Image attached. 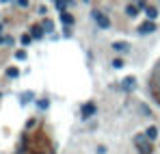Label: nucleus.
<instances>
[{
	"instance_id": "10",
	"label": "nucleus",
	"mask_w": 160,
	"mask_h": 154,
	"mask_svg": "<svg viewBox=\"0 0 160 154\" xmlns=\"http://www.w3.org/2000/svg\"><path fill=\"white\" fill-rule=\"evenodd\" d=\"M125 13H128L130 18H136V15H139V7H136V4H128V7H125Z\"/></svg>"
},
{
	"instance_id": "5",
	"label": "nucleus",
	"mask_w": 160,
	"mask_h": 154,
	"mask_svg": "<svg viewBox=\"0 0 160 154\" xmlns=\"http://www.w3.org/2000/svg\"><path fill=\"white\" fill-rule=\"evenodd\" d=\"M154 31H156V22L154 20H147V22H143V24L139 26L141 35H147V33H154Z\"/></svg>"
},
{
	"instance_id": "14",
	"label": "nucleus",
	"mask_w": 160,
	"mask_h": 154,
	"mask_svg": "<svg viewBox=\"0 0 160 154\" xmlns=\"http://www.w3.org/2000/svg\"><path fill=\"white\" fill-rule=\"evenodd\" d=\"M61 18H63V22H65V24H74V18H71V13H65V11H63V15H61Z\"/></svg>"
},
{
	"instance_id": "24",
	"label": "nucleus",
	"mask_w": 160,
	"mask_h": 154,
	"mask_svg": "<svg viewBox=\"0 0 160 154\" xmlns=\"http://www.w3.org/2000/svg\"><path fill=\"white\" fill-rule=\"evenodd\" d=\"M2 2H9V0H2Z\"/></svg>"
},
{
	"instance_id": "4",
	"label": "nucleus",
	"mask_w": 160,
	"mask_h": 154,
	"mask_svg": "<svg viewBox=\"0 0 160 154\" xmlns=\"http://www.w3.org/2000/svg\"><path fill=\"white\" fill-rule=\"evenodd\" d=\"M93 18H95V22H97L100 28H108V26H110V20L102 13V11H93Z\"/></svg>"
},
{
	"instance_id": "17",
	"label": "nucleus",
	"mask_w": 160,
	"mask_h": 154,
	"mask_svg": "<svg viewBox=\"0 0 160 154\" xmlns=\"http://www.w3.org/2000/svg\"><path fill=\"white\" fill-rule=\"evenodd\" d=\"M48 104H50L48 100H39V102H37V106H39V109H48Z\"/></svg>"
},
{
	"instance_id": "15",
	"label": "nucleus",
	"mask_w": 160,
	"mask_h": 154,
	"mask_svg": "<svg viewBox=\"0 0 160 154\" xmlns=\"http://www.w3.org/2000/svg\"><path fill=\"white\" fill-rule=\"evenodd\" d=\"M18 74H20V70H18V67H9V70H7V76H9V78H15Z\"/></svg>"
},
{
	"instance_id": "9",
	"label": "nucleus",
	"mask_w": 160,
	"mask_h": 154,
	"mask_svg": "<svg viewBox=\"0 0 160 154\" xmlns=\"http://www.w3.org/2000/svg\"><path fill=\"white\" fill-rule=\"evenodd\" d=\"M113 48H115V50H119V52H128V50H130V46H128L125 41H115Z\"/></svg>"
},
{
	"instance_id": "23",
	"label": "nucleus",
	"mask_w": 160,
	"mask_h": 154,
	"mask_svg": "<svg viewBox=\"0 0 160 154\" xmlns=\"http://www.w3.org/2000/svg\"><path fill=\"white\" fill-rule=\"evenodd\" d=\"M2 41H4V37H0V43H2Z\"/></svg>"
},
{
	"instance_id": "18",
	"label": "nucleus",
	"mask_w": 160,
	"mask_h": 154,
	"mask_svg": "<svg viewBox=\"0 0 160 154\" xmlns=\"http://www.w3.org/2000/svg\"><path fill=\"white\" fill-rule=\"evenodd\" d=\"M136 7H139V9H147V2H145V0H136Z\"/></svg>"
},
{
	"instance_id": "22",
	"label": "nucleus",
	"mask_w": 160,
	"mask_h": 154,
	"mask_svg": "<svg viewBox=\"0 0 160 154\" xmlns=\"http://www.w3.org/2000/svg\"><path fill=\"white\" fill-rule=\"evenodd\" d=\"M18 4H20V7H26V4H28V0H18Z\"/></svg>"
},
{
	"instance_id": "1",
	"label": "nucleus",
	"mask_w": 160,
	"mask_h": 154,
	"mask_svg": "<svg viewBox=\"0 0 160 154\" xmlns=\"http://www.w3.org/2000/svg\"><path fill=\"white\" fill-rule=\"evenodd\" d=\"M18 154H54L52 141L43 130H35V133H26L22 139V148Z\"/></svg>"
},
{
	"instance_id": "7",
	"label": "nucleus",
	"mask_w": 160,
	"mask_h": 154,
	"mask_svg": "<svg viewBox=\"0 0 160 154\" xmlns=\"http://www.w3.org/2000/svg\"><path fill=\"white\" fill-rule=\"evenodd\" d=\"M134 85H136V80L132 78V76H128V78H123V82H121V87H123L125 91H132V89H134Z\"/></svg>"
},
{
	"instance_id": "19",
	"label": "nucleus",
	"mask_w": 160,
	"mask_h": 154,
	"mask_svg": "<svg viewBox=\"0 0 160 154\" xmlns=\"http://www.w3.org/2000/svg\"><path fill=\"white\" fill-rule=\"evenodd\" d=\"M15 59H26V52L24 50H18V52H15Z\"/></svg>"
},
{
	"instance_id": "3",
	"label": "nucleus",
	"mask_w": 160,
	"mask_h": 154,
	"mask_svg": "<svg viewBox=\"0 0 160 154\" xmlns=\"http://www.w3.org/2000/svg\"><path fill=\"white\" fill-rule=\"evenodd\" d=\"M149 89H152V96L160 102V61L156 63V67H154V74H152V80H149Z\"/></svg>"
},
{
	"instance_id": "21",
	"label": "nucleus",
	"mask_w": 160,
	"mask_h": 154,
	"mask_svg": "<svg viewBox=\"0 0 160 154\" xmlns=\"http://www.w3.org/2000/svg\"><path fill=\"white\" fill-rule=\"evenodd\" d=\"M30 39H32V35H24L22 37V43H30Z\"/></svg>"
},
{
	"instance_id": "16",
	"label": "nucleus",
	"mask_w": 160,
	"mask_h": 154,
	"mask_svg": "<svg viewBox=\"0 0 160 154\" xmlns=\"http://www.w3.org/2000/svg\"><path fill=\"white\" fill-rule=\"evenodd\" d=\"M41 26H43V28H46L48 33H52V31H54V24H52V22H50V20H46V22H43V24H41Z\"/></svg>"
},
{
	"instance_id": "12",
	"label": "nucleus",
	"mask_w": 160,
	"mask_h": 154,
	"mask_svg": "<svg viewBox=\"0 0 160 154\" xmlns=\"http://www.w3.org/2000/svg\"><path fill=\"white\" fill-rule=\"evenodd\" d=\"M145 135L149 137L152 141H156V139H158V128H156V126H149V128H147V133H145Z\"/></svg>"
},
{
	"instance_id": "11",
	"label": "nucleus",
	"mask_w": 160,
	"mask_h": 154,
	"mask_svg": "<svg viewBox=\"0 0 160 154\" xmlns=\"http://www.w3.org/2000/svg\"><path fill=\"white\" fill-rule=\"evenodd\" d=\"M145 13H147V20H156L158 18V9L156 7H147Z\"/></svg>"
},
{
	"instance_id": "13",
	"label": "nucleus",
	"mask_w": 160,
	"mask_h": 154,
	"mask_svg": "<svg viewBox=\"0 0 160 154\" xmlns=\"http://www.w3.org/2000/svg\"><path fill=\"white\" fill-rule=\"evenodd\" d=\"M28 100H32V93H30V91H26V93H22V96H20V102H22V104H26Z\"/></svg>"
},
{
	"instance_id": "20",
	"label": "nucleus",
	"mask_w": 160,
	"mask_h": 154,
	"mask_svg": "<svg viewBox=\"0 0 160 154\" xmlns=\"http://www.w3.org/2000/svg\"><path fill=\"white\" fill-rule=\"evenodd\" d=\"M121 65H123V61H121V59H115V61H113V67H121Z\"/></svg>"
},
{
	"instance_id": "6",
	"label": "nucleus",
	"mask_w": 160,
	"mask_h": 154,
	"mask_svg": "<svg viewBox=\"0 0 160 154\" xmlns=\"http://www.w3.org/2000/svg\"><path fill=\"white\" fill-rule=\"evenodd\" d=\"M95 113V104L93 102H87V104H82V117H91V115Z\"/></svg>"
},
{
	"instance_id": "8",
	"label": "nucleus",
	"mask_w": 160,
	"mask_h": 154,
	"mask_svg": "<svg viewBox=\"0 0 160 154\" xmlns=\"http://www.w3.org/2000/svg\"><path fill=\"white\" fill-rule=\"evenodd\" d=\"M43 31H46L43 26H32V28H30V35H32V39H41V37H43Z\"/></svg>"
},
{
	"instance_id": "2",
	"label": "nucleus",
	"mask_w": 160,
	"mask_h": 154,
	"mask_svg": "<svg viewBox=\"0 0 160 154\" xmlns=\"http://www.w3.org/2000/svg\"><path fill=\"white\" fill-rule=\"evenodd\" d=\"M134 145L139 154H154V145H152V139L147 135H136L134 137Z\"/></svg>"
}]
</instances>
